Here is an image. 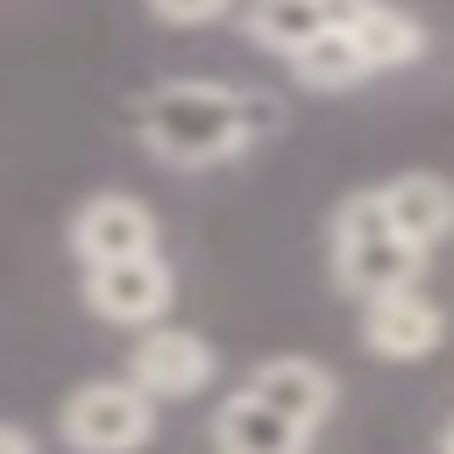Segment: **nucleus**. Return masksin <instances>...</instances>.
<instances>
[{
	"instance_id": "f257e3e1",
	"label": "nucleus",
	"mask_w": 454,
	"mask_h": 454,
	"mask_svg": "<svg viewBox=\"0 0 454 454\" xmlns=\"http://www.w3.org/2000/svg\"><path fill=\"white\" fill-rule=\"evenodd\" d=\"M270 128H277V99L270 92H248V85H227V78H170L135 114L142 149L163 156V163H184V170L234 163Z\"/></svg>"
},
{
	"instance_id": "f03ea898",
	"label": "nucleus",
	"mask_w": 454,
	"mask_h": 454,
	"mask_svg": "<svg viewBox=\"0 0 454 454\" xmlns=\"http://www.w3.org/2000/svg\"><path fill=\"white\" fill-rule=\"evenodd\" d=\"M419 262H426V255L390 227V213H383L376 192L340 199V213H333V284H340V291H355V298L369 305V298H383V291H404V284L419 277Z\"/></svg>"
},
{
	"instance_id": "7ed1b4c3",
	"label": "nucleus",
	"mask_w": 454,
	"mask_h": 454,
	"mask_svg": "<svg viewBox=\"0 0 454 454\" xmlns=\"http://www.w3.org/2000/svg\"><path fill=\"white\" fill-rule=\"evenodd\" d=\"M57 433H64L71 454H135L156 433V397L128 376H92L64 397Z\"/></svg>"
},
{
	"instance_id": "20e7f679",
	"label": "nucleus",
	"mask_w": 454,
	"mask_h": 454,
	"mask_svg": "<svg viewBox=\"0 0 454 454\" xmlns=\"http://www.w3.org/2000/svg\"><path fill=\"white\" fill-rule=\"evenodd\" d=\"M156 241H163V227H156V213H149L135 192H92V199L71 213V255H78L85 270L156 255Z\"/></svg>"
},
{
	"instance_id": "39448f33",
	"label": "nucleus",
	"mask_w": 454,
	"mask_h": 454,
	"mask_svg": "<svg viewBox=\"0 0 454 454\" xmlns=\"http://www.w3.org/2000/svg\"><path fill=\"white\" fill-rule=\"evenodd\" d=\"M170 298H177V277H170L163 255H135V262H99V270H85V305H92L106 326L149 333V326L170 312Z\"/></svg>"
},
{
	"instance_id": "423d86ee",
	"label": "nucleus",
	"mask_w": 454,
	"mask_h": 454,
	"mask_svg": "<svg viewBox=\"0 0 454 454\" xmlns=\"http://www.w3.org/2000/svg\"><path fill=\"white\" fill-rule=\"evenodd\" d=\"M440 340H447V312L419 284L383 291V298L362 305V348L376 362H426V355H440Z\"/></svg>"
},
{
	"instance_id": "0eeeda50",
	"label": "nucleus",
	"mask_w": 454,
	"mask_h": 454,
	"mask_svg": "<svg viewBox=\"0 0 454 454\" xmlns=\"http://www.w3.org/2000/svg\"><path fill=\"white\" fill-rule=\"evenodd\" d=\"M213 340L192 326H149L128 348V383H142L149 397H199L213 383Z\"/></svg>"
},
{
	"instance_id": "6e6552de",
	"label": "nucleus",
	"mask_w": 454,
	"mask_h": 454,
	"mask_svg": "<svg viewBox=\"0 0 454 454\" xmlns=\"http://www.w3.org/2000/svg\"><path fill=\"white\" fill-rule=\"evenodd\" d=\"M248 397H262L277 419H291L298 433H319L326 419H333V397H340V383H333V369L326 362H312V355H270V362H255L248 369V383H241Z\"/></svg>"
},
{
	"instance_id": "1a4fd4ad",
	"label": "nucleus",
	"mask_w": 454,
	"mask_h": 454,
	"mask_svg": "<svg viewBox=\"0 0 454 454\" xmlns=\"http://www.w3.org/2000/svg\"><path fill=\"white\" fill-rule=\"evenodd\" d=\"M362 7H369V0H241V35H248L255 50H270V57L291 64V57L312 50L319 35L348 28Z\"/></svg>"
},
{
	"instance_id": "9d476101",
	"label": "nucleus",
	"mask_w": 454,
	"mask_h": 454,
	"mask_svg": "<svg viewBox=\"0 0 454 454\" xmlns=\"http://www.w3.org/2000/svg\"><path fill=\"white\" fill-rule=\"evenodd\" d=\"M376 199H383L390 227H397L419 255H433V248L454 234V184H447V177H433V170H404V177L376 184Z\"/></svg>"
},
{
	"instance_id": "9b49d317",
	"label": "nucleus",
	"mask_w": 454,
	"mask_h": 454,
	"mask_svg": "<svg viewBox=\"0 0 454 454\" xmlns=\"http://www.w3.org/2000/svg\"><path fill=\"white\" fill-rule=\"evenodd\" d=\"M305 440L312 433H298L291 419H277L262 397H248V390H234V397H220V411H213V447L220 454H305Z\"/></svg>"
},
{
	"instance_id": "f8f14e48",
	"label": "nucleus",
	"mask_w": 454,
	"mask_h": 454,
	"mask_svg": "<svg viewBox=\"0 0 454 454\" xmlns=\"http://www.w3.org/2000/svg\"><path fill=\"white\" fill-rule=\"evenodd\" d=\"M348 28H355V43H362V57H369L376 78H383V71H404V64L426 57V21H419L411 7H397V0H369Z\"/></svg>"
},
{
	"instance_id": "ddd939ff",
	"label": "nucleus",
	"mask_w": 454,
	"mask_h": 454,
	"mask_svg": "<svg viewBox=\"0 0 454 454\" xmlns=\"http://www.w3.org/2000/svg\"><path fill=\"white\" fill-rule=\"evenodd\" d=\"M291 78H298L305 92H348V85H362V78H376V71H369L355 28H333V35H319L312 50L291 57Z\"/></svg>"
},
{
	"instance_id": "4468645a",
	"label": "nucleus",
	"mask_w": 454,
	"mask_h": 454,
	"mask_svg": "<svg viewBox=\"0 0 454 454\" xmlns=\"http://www.w3.org/2000/svg\"><path fill=\"white\" fill-rule=\"evenodd\" d=\"M163 28H213L227 14H241V0H142Z\"/></svg>"
},
{
	"instance_id": "2eb2a0df",
	"label": "nucleus",
	"mask_w": 454,
	"mask_h": 454,
	"mask_svg": "<svg viewBox=\"0 0 454 454\" xmlns=\"http://www.w3.org/2000/svg\"><path fill=\"white\" fill-rule=\"evenodd\" d=\"M0 454H43V447H35V433H28V426L0 419Z\"/></svg>"
},
{
	"instance_id": "dca6fc26",
	"label": "nucleus",
	"mask_w": 454,
	"mask_h": 454,
	"mask_svg": "<svg viewBox=\"0 0 454 454\" xmlns=\"http://www.w3.org/2000/svg\"><path fill=\"white\" fill-rule=\"evenodd\" d=\"M440 454H454V419H447V433H440Z\"/></svg>"
}]
</instances>
